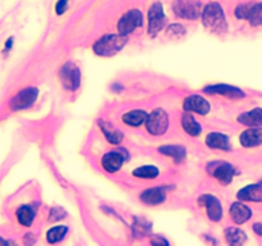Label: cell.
I'll list each match as a JSON object with an SVG mask.
<instances>
[{"mask_svg":"<svg viewBox=\"0 0 262 246\" xmlns=\"http://www.w3.org/2000/svg\"><path fill=\"white\" fill-rule=\"evenodd\" d=\"M202 23L208 31L217 34V35H223L227 32V19L224 16L220 4L210 3L204 6L202 10Z\"/></svg>","mask_w":262,"mask_h":246,"instance_id":"1","label":"cell"},{"mask_svg":"<svg viewBox=\"0 0 262 246\" xmlns=\"http://www.w3.org/2000/svg\"><path fill=\"white\" fill-rule=\"evenodd\" d=\"M127 37L124 35H106L95 42L93 51L101 57H112L124 48Z\"/></svg>","mask_w":262,"mask_h":246,"instance_id":"2","label":"cell"},{"mask_svg":"<svg viewBox=\"0 0 262 246\" xmlns=\"http://www.w3.org/2000/svg\"><path fill=\"white\" fill-rule=\"evenodd\" d=\"M169 126V118L165 110L163 109H155L151 114H148L146 121V128L150 134L155 136L164 135Z\"/></svg>","mask_w":262,"mask_h":246,"instance_id":"3","label":"cell"},{"mask_svg":"<svg viewBox=\"0 0 262 246\" xmlns=\"http://www.w3.org/2000/svg\"><path fill=\"white\" fill-rule=\"evenodd\" d=\"M59 78H60L61 81V85H63L65 89L73 91V90H77L78 86H80L81 72L73 62H67V63L60 68Z\"/></svg>","mask_w":262,"mask_h":246,"instance_id":"4","label":"cell"},{"mask_svg":"<svg viewBox=\"0 0 262 246\" xmlns=\"http://www.w3.org/2000/svg\"><path fill=\"white\" fill-rule=\"evenodd\" d=\"M173 9L179 18L195 19L201 14V4L195 0H175Z\"/></svg>","mask_w":262,"mask_h":246,"instance_id":"5","label":"cell"},{"mask_svg":"<svg viewBox=\"0 0 262 246\" xmlns=\"http://www.w3.org/2000/svg\"><path fill=\"white\" fill-rule=\"evenodd\" d=\"M235 14L240 19H248L252 26L262 25V3L242 4L236 8Z\"/></svg>","mask_w":262,"mask_h":246,"instance_id":"6","label":"cell"},{"mask_svg":"<svg viewBox=\"0 0 262 246\" xmlns=\"http://www.w3.org/2000/svg\"><path fill=\"white\" fill-rule=\"evenodd\" d=\"M144 23V16L138 9L129 10L125 13L124 16L119 19L118 22V31L120 35H128L136 29L141 27Z\"/></svg>","mask_w":262,"mask_h":246,"instance_id":"7","label":"cell"},{"mask_svg":"<svg viewBox=\"0 0 262 246\" xmlns=\"http://www.w3.org/2000/svg\"><path fill=\"white\" fill-rule=\"evenodd\" d=\"M166 23V17L164 14L163 5L155 3L151 5L148 10V34L151 36H156Z\"/></svg>","mask_w":262,"mask_h":246,"instance_id":"8","label":"cell"},{"mask_svg":"<svg viewBox=\"0 0 262 246\" xmlns=\"http://www.w3.org/2000/svg\"><path fill=\"white\" fill-rule=\"evenodd\" d=\"M38 91L35 87H29V89L22 90L21 93L17 94L10 102V108L13 110H21V109L29 108V105H32L35 100L37 99Z\"/></svg>","mask_w":262,"mask_h":246,"instance_id":"9","label":"cell"},{"mask_svg":"<svg viewBox=\"0 0 262 246\" xmlns=\"http://www.w3.org/2000/svg\"><path fill=\"white\" fill-rule=\"evenodd\" d=\"M198 204L206 208V211H207V215L211 221L214 222L220 221L221 215H223V209H221L220 202H219L215 196L210 195V194L201 195L200 196V199H198Z\"/></svg>","mask_w":262,"mask_h":246,"instance_id":"10","label":"cell"},{"mask_svg":"<svg viewBox=\"0 0 262 246\" xmlns=\"http://www.w3.org/2000/svg\"><path fill=\"white\" fill-rule=\"evenodd\" d=\"M208 172L212 175L216 179H219L221 183L228 185L232 182L234 177V168L229 163H211L208 166Z\"/></svg>","mask_w":262,"mask_h":246,"instance_id":"11","label":"cell"},{"mask_svg":"<svg viewBox=\"0 0 262 246\" xmlns=\"http://www.w3.org/2000/svg\"><path fill=\"white\" fill-rule=\"evenodd\" d=\"M185 112H193L197 114L204 115L210 112V104L207 103V100L204 99L200 95H191L184 100L183 104Z\"/></svg>","mask_w":262,"mask_h":246,"instance_id":"12","label":"cell"},{"mask_svg":"<svg viewBox=\"0 0 262 246\" xmlns=\"http://www.w3.org/2000/svg\"><path fill=\"white\" fill-rule=\"evenodd\" d=\"M204 93L216 94V95H223L230 98V99H240L244 98V93L238 87L229 86V85H214V86L204 87Z\"/></svg>","mask_w":262,"mask_h":246,"instance_id":"13","label":"cell"},{"mask_svg":"<svg viewBox=\"0 0 262 246\" xmlns=\"http://www.w3.org/2000/svg\"><path fill=\"white\" fill-rule=\"evenodd\" d=\"M123 162H124V158H123L121 153L110 151V153H106L102 158V167L106 172L114 173L119 171V168L123 166Z\"/></svg>","mask_w":262,"mask_h":246,"instance_id":"14","label":"cell"},{"mask_svg":"<svg viewBox=\"0 0 262 246\" xmlns=\"http://www.w3.org/2000/svg\"><path fill=\"white\" fill-rule=\"evenodd\" d=\"M240 144L244 147H255L262 144V128L252 127L240 135Z\"/></svg>","mask_w":262,"mask_h":246,"instance_id":"15","label":"cell"},{"mask_svg":"<svg viewBox=\"0 0 262 246\" xmlns=\"http://www.w3.org/2000/svg\"><path fill=\"white\" fill-rule=\"evenodd\" d=\"M230 218L233 219L234 223L236 224H242L244 222H247L249 218L252 217V211L248 207H246L242 203H234L230 207Z\"/></svg>","mask_w":262,"mask_h":246,"instance_id":"16","label":"cell"},{"mask_svg":"<svg viewBox=\"0 0 262 246\" xmlns=\"http://www.w3.org/2000/svg\"><path fill=\"white\" fill-rule=\"evenodd\" d=\"M238 199L243 202H262V186L249 185L238 192Z\"/></svg>","mask_w":262,"mask_h":246,"instance_id":"17","label":"cell"},{"mask_svg":"<svg viewBox=\"0 0 262 246\" xmlns=\"http://www.w3.org/2000/svg\"><path fill=\"white\" fill-rule=\"evenodd\" d=\"M238 121L242 123V125L249 126V127H259L262 126V109L256 108L249 110V112L242 113V114L238 117Z\"/></svg>","mask_w":262,"mask_h":246,"instance_id":"18","label":"cell"},{"mask_svg":"<svg viewBox=\"0 0 262 246\" xmlns=\"http://www.w3.org/2000/svg\"><path fill=\"white\" fill-rule=\"evenodd\" d=\"M206 144L211 149H220V150H229V139L220 132H211L206 138Z\"/></svg>","mask_w":262,"mask_h":246,"instance_id":"19","label":"cell"},{"mask_svg":"<svg viewBox=\"0 0 262 246\" xmlns=\"http://www.w3.org/2000/svg\"><path fill=\"white\" fill-rule=\"evenodd\" d=\"M141 200L147 205H157L165 200V192L161 189H148L141 194Z\"/></svg>","mask_w":262,"mask_h":246,"instance_id":"20","label":"cell"},{"mask_svg":"<svg viewBox=\"0 0 262 246\" xmlns=\"http://www.w3.org/2000/svg\"><path fill=\"white\" fill-rule=\"evenodd\" d=\"M99 125L109 142H112V144H120L121 140H123V134L119 131L118 128L104 121H100Z\"/></svg>","mask_w":262,"mask_h":246,"instance_id":"21","label":"cell"},{"mask_svg":"<svg viewBox=\"0 0 262 246\" xmlns=\"http://www.w3.org/2000/svg\"><path fill=\"white\" fill-rule=\"evenodd\" d=\"M225 239L230 246H242L247 241V235L236 227H230L225 230Z\"/></svg>","mask_w":262,"mask_h":246,"instance_id":"22","label":"cell"},{"mask_svg":"<svg viewBox=\"0 0 262 246\" xmlns=\"http://www.w3.org/2000/svg\"><path fill=\"white\" fill-rule=\"evenodd\" d=\"M159 151L166 157L173 158L176 163L182 162L185 157V149L180 145H165V146L159 147Z\"/></svg>","mask_w":262,"mask_h":246,"instance_id":"23","label":"cell"},{"mask_svg":"<svg viewBox=\"0 0 262 246\" xmlns=\"http://www.w3.org/2000/svg\"><path fill=\"white\" fill-rule=\"evenodd\" d=\"M147 113L144 110H131V112L125 113L123 115V122L127 123L129 126H134V127H138L142 123L147 121Z\"/></svg>","mask_w":262,"mask_h":246,"instance_id":"24","label":"cell"},{"mask_svg":"<svg viewBox=\"0 0 262 246\" xmlns=\"http://www.w3.org/2000/svg\"><path fill=\"white\" fill-rule=\"evenodd\" d=\"M182 125L183 128L185 130L187 134H189L191 136H198L201 134V126L198 125V122L196 121L195 117L191 113H185L182 117Z\"/></svg>","mask_w":262,"mask_h":246,"instance_id":"25","label":"cell"},{"mask_svg":"<svg viewBox=\"0 0 262 246\" xmlns=\"http://www.w3.org/2000/svg\"><path fill=\"white\" fill-rule=\"evenodd\" d=\"M33 218H35V213L32 211L31 207L29 205H23L21 208L17 211V219L22 226L25 227H29L33 222Z\"/></svg>","mask_w":262,"mask_h":246,"instance_id":"26","label":"cell"},{"mask_svg":"<svg viewBox=\"0 0 262 246\" xmlns=\"http://www.w3.org/2000/svg\"><path fill=\"white\" fill-rule=\"evenodd\" d=\"M133 175L138 178H156L159 176V170L153 166H144L133 171Z\"/></svg>","mask_w":262,"mask_h":246,"instance_id":"27","label":"cell"},{"mask_svg":"<svg viewBox=\"0 0 262 246\" xmlns=\"http://www.w3.org/2000/svg\"><path fill=\"white\" fill-rule=\"evenodd\" d=\"M68 232V228L65 226H57V227H53L51 230L48 231V235H46V239H48V243L50 244H57L60 240H63V237L65 236V234Z\"/></svg>","mask_w":262,"mask_h":246,"instance_id":"28","label":"cell"},{"mask_svg":"<svg viewBox=\"0 0 262 246\" xmlns=\"http://www.w3.org/2000/svg\"><path fill=\"white\" fill-rule=\"evenodd\" d=\"M150 226L151 224L147 223L145 219H137V221H136V224H134V230L137 231L138 234L145 235L150 231Z\"/></svg>","mask_w":262,"mask_h":246,"instance_id":"29","label":"cell"},{"mask_svg":"<svg viewBox=\"0 0 262 246\" xmlns=\"http://www.w3.org/2000/svg\"><path fill=\"white\" fill-rule=\"evenodd\" d=\"M65 217V211H63L61 208H54L51 209L50 211V217H49V221L50 222H55V221H59V219H61V218Z\"/></svg>","mask_w":262,"mask_h":246,"instance_id":"30","label":"cell"},{"mask_svg":"<svg viewBox=\"0 0 262 246\" xmlns=\"http://www.w3.org/2000/svg\"><path fill=\"white\" fill-rule=\"evenodd\" d=\"M184 31L185 30L183 26L173 25V26H170L169 29H168V35L173 36V37H174V36H182V35H184Z\"/></svg>","mask_w":262,"mask_h":246,"instance_id":"31","label":"cell"},{"mask_svg":"<svg viewBox=\"0 0 262 246\" xmlns=\"http://www.w3.org/2000/svg\"><path fill=\"white\" fill-rule=\"evenodd\" d=\"M151 245L152 246H170L169 243L161 236H152L151 239Z\"/></svg>","mask_w":262,"mask_h":246,"instance_id":"32","label":"cell"},{"mask_svg":"<svg viewBox=\"0 0 262 246\" xmlns=\"http://www.w3.org/2000/svg\"><path fill=\"white\" fill-rule=\"evenodd\" d=\"M68 3L69 0H59L57 4V13L58 14H63L68 9Z\"/></svg>","mask_w":262,"mask_h":246,"instance_id":"33","label":"cell"},{"mask_svg":"<svg viewBox=\"0 0 262 246\" xmlns=\"http://www.w3.org/2000/svg\"><path fill=\"white\" fill-rule=\"evenodd\" d=\"M25 245L26 246H32L36 243V236L33 234H27L25 236Z\"/></svg>","mask_w":262,"mask_h":246,"instance_id":"34","label":"cell"},{"mask_svg":"<svg viewBox=\"0 0 262 246\" xmlns=\"http://www.w3.org/2000/svg\"><path fill=\"white\" fill-rule=\"evenodd\" d=\"M253 231H255L259 236H262V223H256L255 226H253Z\"/></svg>","mask_w":262,"mask_h":246,"instance_id":"35","label":"cell"},{"mask_svg":"<svg viewBox=\"0 0 262 246\" xmlns=\"http://www.w3.org/2000/svg\"><path fill=\"white\" fill-rule=\"evenodd\" d=\"M0 246H9V244H8V241H5L4 239L0 237Z\"/></svg>","mask_w":262,"mask_h":246,"instance_id":"36","label":"cell"},{"mask_svg":"<svg viewBox=\"0 0 262 246\" xmlns=\"http://www.w3.org/2000/svg\"><path fill=\"white\" fill-rule=\"evenodd\" d=\"M260 185H261V186H262V181H261V182H260Z\"/></svg>","mask_w":262,"mask_h":246,"instance_id":"37","label":"cell"}]
</instances>
